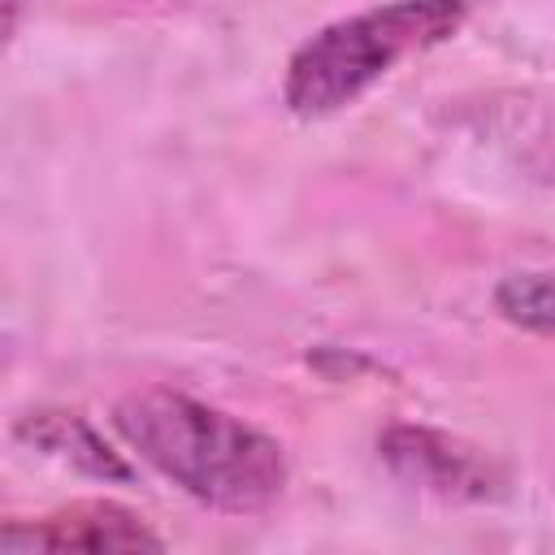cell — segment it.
I'll use <instances>...</instances> for the list:
<instances>
[{
    "instance_id": "277c9868",
    "label": "cell",
    "mask_w": 555,
    "mask_h": 555,
    "mask_svg": "<svg viewBox=\"0 0 555 555\" xmlns=\"http://www.w3.org/2000/svg\"><path fill=\"white\" fill-rule=\"evenodd\" d=\"M160 533L121 503L82 499L39 520H9L0 529V555H35V551H160Z\"/></svg>"
},
{
    "instance_id": "6da1fadb",
    "label": "cell",
    "mask_w": 555,
    "mask_h": 555,
    "mask_svg": "<svg viewBox=\"0 0 555 555\" xmlns=\"http://www.w3.org/2000/svg\"><path fill=\"white\" fill-rule=\"evenodd\" d=\"M113 429L143 464L204 507L251 516L273 507L286 490L282 447L256 425L191 395L165 386L134 390L113 408Z\"/></svg>"
},
{
    "instance_id": "3957f363",
    "label": "cell",
    "mask_w": 555,
    "mask_h": 555,
    "mask_svg": "<svg viewBox=\"0 0 555 555\" xmlns=\"http://www.w3.org/2000/svg\"><path fill=\"white\" fill-rule=\"evenodd\" d=\"M377 451L386 468L412 490H425L438 499H464V503H481L499 494L494 464L477 447L451 434H438L425 425H390L377 438Z\"/></svg>"
},
{
    "instance_id": "8992f818",
    "label": "cell",
    "mask_w": 555,
    "mask_h": 555,
    "mask_svg": "<svg viewBox=\"0 0 555 555\" xmlns=\"http://www.w3.org/2000/svg\"><path fill=\"white\" fill-rule=\"evenodd\" d=\"M494 308L503 321L555 338V273H512L494 291Z\"/></svg>"
},
{
    "instance_id": "7a4b0ae2",
    "label": "cell",
    "mask_w": 555,
    "mask_h": 555,
    "mask_svg": "<svg viewBox=\"0 0 555 555\" xmlns=\"http://www.w3.org/2000/svg\"><path fill=\"white\" fill-rule=\"evenodd\" d=\"M464 0H386L321 26L286 61V108L295 117H330L356 104L399 61L447 43L464 26Z\"/></svg>"
},
{
    "instance_id": "5b68a950",
    "label": "cell",
    "mask_w": 555,
    "mask_h": 555,
    "mask_svg": "<svg viewBox=\"0 0 555 555\" xmlns=\"http://www.w3.org/2000/svg\"><path fill=\"white\" fill-rule=\"evenodd\" d=\"M13 438L82 477H95V481H130L134 477V468L121 460V451H113L91 429V421H82L78 412H65V408H35V412L17 416Z\"/></svg>"
}]
</instances>
